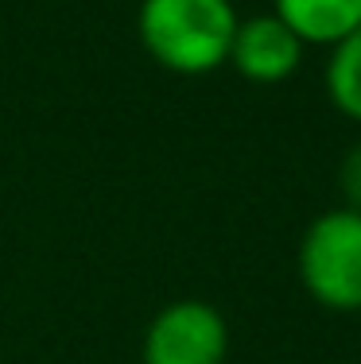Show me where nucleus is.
Segmentation results:
<instances>
[{"mask_svg":"<svg viewBox=\"0 0 361 364\" xmlns=\"http://www.w3.org/2000/svg\"><path fill=\"white\" fill-rule=\"evenodd\" d=\"M323 90L342 117L361 124V28L330 47L323 66Z\"/></svg>","mask_w":361,"mask_h":364,"instance_id":"6","label":"nucleus"},{"mask_svg":"<svg viewBox=\"0 0 361 364\" xmlns=\"http://www.w3.org/2000/svg\"><path fill=\"white\" fill-rule=\"evenodd\" d=\"M303 43L280 20L276 12L237 20L234 43H229V63L234 70L253 85H280L303 63Z\"/></svg>","mask_w":361,"mask_h":364,"instance_id":"4","label":"nucleus"},{"mask_svg":"<svg viewBox=\"0 0 361 364\" xmlns=\"http://www.w3.org/2000/svg\"><path fill=\"white\" fill-rule=\"evenodd\" d=\"M237 20L234 0H140L136 36L156 66L202 77L229 63Z\"/></svg>","mask_w":361,"mask_h":364,"instance_id":"1","label":"nucleus"},{"mask_svg":"<svg viewBox=\"0 0 361 364\" xmlns=\"http://www.w3.org/2000/svg\"><path fill=\"white\" fill-rule=\"evenodd\" d=\"M338 186H342V205H350V210L361 213V140L350 147L346 159H342Z\"/></svg>","mask_w":361,"mask_h":364,"instance_id":"7","label":"nucleus"},{"mask_svg":"<svg viewBox=\"0 0 361 364\" xmlns=\"http://www.w3.org/2000/svg\"><path fill=\"white\" fill-rule=\"evenodd\" d=\"M295 272L303 291L330 314L361 310V213L350 205L319 213L299 237Z\"/></svg>","mask_w":361,"mask_h":364,"instance_id":"2","label":"nucleus"},{"mask_svg":"<svg viewBox=\"0 0 361 364\" xmlns=\"http://www.w3.org/2000/svg\"><path fill=\"white\" fill-rule=\"evenodd\" d=\"M226 357L229 322L202 299H175L159 306L140 341L144 364H226Z\"/></svg>","mask_w":361,"mask_h":364,"instance_id":"3","label":"nucleus"},{"mask_svg":"<svg viewBox=\"0 0 361 364\" xmlns=\"http://www.w3.org/2000/svg\"><path fill=\"white\" fill-rule=\"evenodd\" d=\"M272 12L295 31L303 47L330 50L361 28V0H272Z\"/></svg>","mask_w":361,"mask_h":364,"instance_id":"5","label":"nucleus"}]
</instances>
